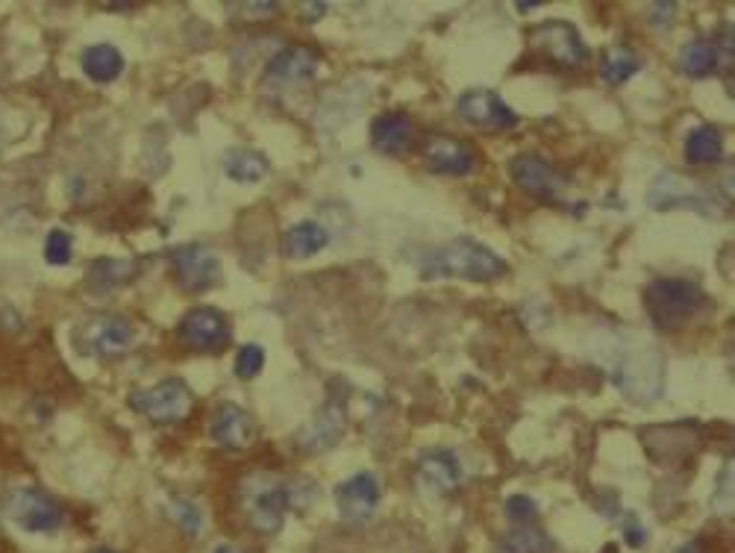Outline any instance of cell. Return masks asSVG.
Here are the masks:
<instances>
[{
	"label": "cell",
	"instance_id": "cell-1",
	"mask_svg": "<svg viewBox=\"0 0 735 553\" xmlns=\"http://www.w3.org/2000/svg\"><path fill=\"white\" fill-rule=\"evenodd\" d=\"M712 306L709 295L698 283L682 276H659L644 289V309L656 330L677 332L706 315Z\"/></svg>",
	"mask_w": 735,
	"mask_h": 553
},
{
	"label": "cell",
	"instance_id": "cell-2",
	"mask_svg": "<svg viewBox=\"0 0 735 553\" xmlns=\"http://www.w3.org/2000/svg\"><path fill=\"white\" fill-rule=\"evenodd\" d=\"M509 271L504 257L474 239H453L421 259L423 276H462L471 283H491Z\"/></svg>",
	"mask_w": 735,
	"mask_h": 553
},
{
	"label": "cell",
	"instance_id": "cell-3",
	"mask_svg": "<svg viewBox=\"0 0 735 553\" xmlns=\"http://www.w3.org/2000/svg\"><path fill=\"white\" fill-rule=\"evenodd\" d=\"M241 509L253 530L276 533L289 512L285 479H276L274 474H248L241 483Z\"/></svg>",
	"mask_w": 735,
	"mask_h": 553
},
{
	"label": "cell",
	"instance_id": "cell-4",
	"mask_svg": "<svg viewBox=\"0 0 735 553\" xmlns=\"http://www.w3.org/2000/svg\"><path fill=\"white\" fill-rule=\"evenodd\" d=\"M136 341V327L124 315H92L74 330V348L94 360H115Z\"/></svg>",
	"mask_w": 735,
	"mask_h": 553
},
{
	"label": "cell",
	"instance_id": "cell-5",
	"mask_svg": "<svg viewBox=\"0 0 735 553\" xmlns=\"http://www.w3.org/2000/svg\"><path fill=\"white\" fill-rule=\"evenodd\" d=\"M3 512L27 533H56L65 521L63 504L36 486H19L3 498Z\"/></svg>",
	"mask_w": 735,
	"mask_h": 553
},
{
	"label": "cell",
	"instance_id": "cell-6",
	"mask_svg": "<svg viewBox=\"0 0 735 553\" xmlns=\"http://www.w3.org/2000/svg\"><path fill=\"white\" fill-rule=\"evenodd\" d=\"M129 406L154 425H177V421L189 418V413L194 409V395L183 380L174 377L162 380L154 388H136L129 395Z\"/></svg>",
	"mask_w": 735,
	"mask_h": 553
},
{
	"label": "cell",
	"instance_id": "cell-7",
	"mask_svg": "<svg viewBox=\"0 0 735 553\" xmlns=\"http://www.w3.org/2000/svg\"><path fill=\"white\" fill-rule=\"evenodd\" d=\"M647 203L659 213H668V210H694V213L703 215H717V198L709 192L706 185L694 183L689 177L677 174V171H659L656 180L651 185V194H647Z\"/></svg>",
	"mask_w": 735,
	"mask_h": 553
},
{
	"label": "cell",
	"instance_id": "cell-8",
	"mask_svg": "<svg viewBox=\"0 0 735 553\" xmlns=\"http://www.w3.org/2000/svg\"><path fill=\"white\" fill-rule=\"evenodd\" d=\"M530 47L547 56L556 68H583L588 63V47L579 30L568 21H544L530 33Z\"/></svg>",
	"mask_w": 735,
	"mask_h": 553
},
{
	"label": "cell",
	"instance_id": "cell-9",
	"mask_svg": "<svg viewBox=\"0 0 735 553\" xmlns=\"http://www.w3.org/2000/svg\"><path fill=\"white\" fill-rule=\"evenodd\" d=\"M344 425H348V388H341L339 395V383L332 386V392L327 395L324 406L315 413V418L309 425L297 433V444L304 453H324L336 448L344 433Z\"/></svg>",
	"mask_w": 735,
	"mask_h": 553
},
{
	"label": "cell",
	"instance_id": "cell-10",
	"mask_svg": "<svg viewBox=\"0 0 735 553\" xmlns=\"http://www.w3.org/2000/svg\"><path fill=\"white\" fill-rule=\"evenodd\" d=\"M618 388L633 400H647L662 392V353L656 348H635L618 362Z\"/></svg>",
	"mask_w": 735,
	"mask_h": 553
},
{
	"label": "cell",
	"instance_id": "cell-11",
	"mask_svg": "<svg viewBox=\"0 0 735 553\" xmlns=\"http://www.w3.org/2000/svg\"><path fill=\"white\" fill-rule=\"evenodd\" d=\"M177 336L189 351L212 353L230 345V321L224 318L220 309L212 306H197L183 315V321L177 327Z\"/></svg>",
	"mask_w": 735,
	"mask_h": 553
},
{
	"label": "cell",
	"instance_id": "cell-12",
	"mask_svg": "<svg viewBox=\"0 0 735 553\" xmlns=\"http://www.w3.org/2000/svg\"><path fill=\"white\" fill-rule=\"evenodd\" d=\"M509 177L518 189L547 203H559V198L568 189V180L562 177V171H556L547 159L535 157V154H518L509 162Z\"/></svg>",
	"mask_w": 735,
	"mask_h": 553
},
{
	"label": "cell",
	"instance_id": "cell-13",
	"mask_svg": "<svg viewBox=\"0 0 735 553\" xmlns=\"http://www.w3.org/2000/svg\"><path fill=\"white\" fill-rule=\"evenodd\" d=\"M177 283L185 292H210L220 283V257L206 245H183L171 253Z\"/></svg>",
	"mask_w": 735,
	"mask_h": 553
},
{
	"label": "cell",
	"instance_id": "cell-14",
	"mask_svg": "<svg viewBox=\"0 0 735 553\" xmlns=\"http://www.w3.org/2000/svg\"><path fill=\"white\" fill-rule=\"evenodd\" d=\"M460 119L471 127L479 129H512L518 124V115L509 103L491 89H468L456 101Z\"/></svg>",
	"mask_w": 735,
	"mask_h": 553
},
{
	"label": "cell",
	"instance_id": "cell-15",
	"mask_svg": "<svg viewBox=\"0 0 735 553\" xmlns=\"http://www.w3.org/2000/svg\"><path fill=\"white\" fill-rule=\"evenodd\" d=\"M423 162L432 174L465 177L477 168V150L471 142H462L448 133H432L423 142Z\"/></svg>",
	"mask_w": 735,
	"mask_h": 553
},
{
	"label": "cell",
	"instance_id": "cell-16",
	"mask_svg": "<svg viewBox=\"0 0 735 553\" xmlns=\"http://www.w3.org/2000/svg\"><path fill=\"white\" fill-rule=\"evenodd\" d=\"M318 75V54L306 45L280 47L265 65L268 83L276 89H297V86L313 83Z\"/></svg>",
	"mask_w": 735,
	"mask_h": 553
},
{
	"label": "cell",
	"instance_id": "cell-17",
	"mask_svg": "<svg viewBox=\"0 0 735 553\" xmlns=\"http://www.w3.org/2000/svg\"><path fill=\"white\" fill-rule=\"evenodd\" d=\"M380 507V483L374 474H353L350 479L336 486V509L341 521L359 527L374 516Z\"/></svg>",
	"mask_w": 735,
	"mask_h": 553
},
{
	"label": "cell",
	"instance_id": "cell-18",
	"mask_svg": "<svg viewBox=\"0 0 735 553\" xmlns=\"http://www.w3.org/2000/svg\"><path fill=\"white\" fill-rule=\"evenodd\" d=\"M210 436L227 451H241V448H248L253 442L257 425H253L248 409H241L236 404H220L215 415H212Z\"/></svg>",
	"mask_w": 735,
	"mask_h": 553
},
{
	"label": "cell",
	"instance_id": "cell-19",
	"mask_svg": "<svg viewBox=\"0 0 735 553\" xmlns=\"http://www.w3.org/2000/svg\"><path fill=\"white\" fill-rule=\"evenodd\" d=\"M418 477L427 489L439 492V495H451L460 489L462 483V462L453 451L444 448H432L423 451L418 460Z\"/></svg>",
	"mask_w": 735,
	"mask_h": 553
},
{
	"label": "cell",
	"instance_id": "cell-20",
	"mask_svg": "<svg viewBox=\"0 0 735 553\" xmlns=\"http://www.w3.org/2000/svg\"><path fill=\"white\" fill-rule=\"evenodd\" d=\"M412 119L406 112H383L371 124V145L386 157H400L412 148Z\"/></svg>",
	"mask_w": 735,
	"mask_h": 553
},
{
	"label": "cell",
	"instance_id": "cell-21",
	"mask_svg": "<svg viewBox=\"0 0 735 553\" xmlns=\"http://www.w3.org/2000/svg\"><path fill=\"white\" fill-rule=\"evenodd\" d=\"M138 274H142V266H138L136 259L103 257L89 262L86 283H89V292H92V295H110L115 289L133 283Z\"/></svg>",
	"mask_w": 735,
	"mask_h": 553
},
{
	"label": "cell",
	"instance_id": "cell-22",
	"mask_svg": "<svg viewBox=\"0 0 735 553\" xmlns=\"http://www.w3.org/2000/svg\"><path fill=\"white\" fill-rule=\"evenodd\" d=\"M642 442L647 444L653 460H659L662 453H671V456H689L698 451L700 433L689 425H674V427H647L642 433Z\"/></svg>",
	"mask_w": 735,
	"mask_h": 553
},
{
	"label": "cell",
	"instance_id": "cell-23",
	"mask_svg": "<svg viewBox=\"0 0 735 553\" xmlns=\"http://www.w3.org/2000/svg\"><path fill=\"white\" fill-rule=\"evenodd\" d=\"M327 230H324L318 222H301L294 224L292 230L283 233V239H280V250H283L285 259H309L315 253H321L327 248Z\"/></svg>",
	"mask_w": 735,
	"mask_h": 553
},
{
	"label": "cell",
	"instance_id": "cell-24",
	"mask_svg": "<svg viewBox=\"0 0 735 553\" xmlns=\"http://www.w3.org/2000/svg\"><path fill=\"white\" fill-rule=\"evenodd\" d=\"M717 65H721V56H717L715 42H709V38H694L689 45L682 47L680 54V71L691 80H706L717 71Z\"/></svg>",
	"mask_w": 735,
	"mask_h": 553
},
{
	"label": "cell",
	"instance_id": "cell-25",
	"mask_svg": "<svg viewBox=\"0 0 735 553\" xmlns=\"http://www.w3.org/2000/svg\"><path fill=\"white\" fill-rule=\"evenodd\" d=\"M224 171L236 183H259L268 177V159L253 148H230L224 154Z\"/></svg>",
	"mask_w": 735,
	"mask_h": 553
},
{
	"label": "cell",
	"instance_id": "cell-26",
	"mask_svg": "<svg viewBox=\"0 0 735 553\" xmlns=\"http://www.w3.org/2000/svg\"><path fill=\"white\" fill-rule=\"evenodd\" d=\"M724 154V136L715 124H700L686 138V159L691 166H712Z\"/></svg>",
	"mask_w": 735,
	"mask_h": 553
},
{
	"label": "cell",
	"instance_id": "cell-27",
	"mask_svg": "<svg viewBox=\"0 0 735 553\" xmlns=\"http://www.w3.org/2000/svg\"><path fill=\"white\" fill-rule=\"evenodd\" d=\"M80 63H83L86 77H92L94 83H112V80H118L121 71H124V56H121L118 47L112 45L86 47V54Z\"/></svg>",
	"mask_w": 735,
	"mask_h": 553
},
{
	"label": "cell",
	"instance_id": "cell-28",
	"mask_svg": "<svg viewBox=\"0 0 735 553\" xmlns=\"http://www.w3.org/2000/svg\"><path fill=\"white\" fill-rule=\"evenodd\" d=\"M497 553H553V539L535 524H518L497 539Z\"/></svg>",
	"mask_w": 735,
	"mask_h": 553
},
{
	"label": "cell",
	"instance_id": "cell-29",
	"mask_svg": "<svg viewBox=\"0 0 735 553\" xmlns=\"http://www.w3.org/2000/svg\"><path fill=\"white\" fill-rule=\"evenodd\" d=\"M638 71H642V59H638L635 50H630V47H612V50H607L603 59H600V77H603L609 86L626 83V80L638 75Z\"/></svg>",
	"mask_w": 735,
	"mask_h": 553
},
{
	"label": "cell",
	"instance_id": "cell-30",
	"mask_svg": "<svg viewBox=\"0 0 735 553\" xmlns=\"http://www.w3.org/2000/svg\"><path fill=\"white\" fill-rule=\"evenodd\" d=\"M168 509H171V516H174V521L180 524V530H183L185 535L197 539V535L203 533V512H201V507L194 504V500L171 498Z\"/></svg>",
	"mask_w": 735,
	"mask_h": 553
},
{
	"label": "cell",
	"instance_id": "cell-31",
	"mask_svg": "<svg viewBox=\"0 0 735 553\" xmlns=\"http://www.w3.org/2000/svg\"><path fill=\"white\" fill-rule=\"evenodd\" d=\"M71 257H74L71 233H65V230H50V233H47V239H45V259H47V266L63 268V266H68V262H71Z\"/></svg>",
	"mask_w": 735,
	"mask_h": 553
},
{
	"label": "cell",
	"instance_id": "cell-32",
	"mask_svg": "<svg viewBox=\"0 0 735 553\" xmlns=\"http://www.w3.org/2000/svg\"><path fill=\"white\" fill-rule=\"evenodd\" d=\"M265 365V351L259 348V345H245L236 357V374L241 380H253Z\"/></svg>",
	"mask_w": 735,
	"mask_h": 553
},
{
	"label": "cell",
	"instance_id": "cell-33",
	"mask_svg": "<svg viewBox=\"0 0 735 553\" xmlns=\"http://www.w3.org/2000/svg\"><path fill=\"white\" fill-rule=\"evenodd\" d=\"M506 518L514 521V524H533L535 518H539V507H535V500L530 495H512V498L506 500Z\"/></svg>",
	"mask_w": 735,
	"mask_h": 553
},
{
	"label": "cell",
	"instance_id": "cell-34",
	"mask_svg": "<svg viewBox=\"0 0 735 553\" xmlns=\"http://www.w3.org/2000/svg\"><path fill=\"white\" fill-rule=\"evenodd\" d=\"M621 535H624V542L630 544V548H644V542H647V530H644V524L638 521L635 512H626V516L621 518Z\"/></svg>",
	"mask_w": 735,
	"mask_h": 553
},
{
	"label": "cell",
	"instance_id": "cell-35",
	"mask_svg": "<svg viewBox=\"0 0 735 553\" xmlns=\"http://www.w3.org/2000/svg\"><path fill=\"white\" fill-rule=\"evenodd\" d=\"M674 15H677V3H653L651 7V21L662 30L671 24Z\"/></svg>",
	"mask_w": 735,
	"mask_h": 553
},
{
	"label": "cell",
	"instance_id": "cell-36",
	"mask_svg": "<svg viewBox=\"0 0 735 553\" xmlns=\"http://www.w3.org/2000/svg\"><path fill=\"white\" fill-rule=\"evenodd\" d=\"M280 3H245V15H274Z\"/></svg>",
	"mask_w": 735,
	"mask_h": 553
},
{
	"label": "cell",
	"instance_id": "cell-37",
	"mask_svg": "<svg viewBox=\"0 0 735 553\" xmlns=\"http://www.w3.org/2000/svg\"><path fill=\"white\" fill-rule=\"evenodd\" d=\"M327 12V3H304L306 21H318Z\"/></svg>",
	"mask_w": 735,
	"mask_h": 553
},
{
	"label": "cell",
	"instance_id": "cell-38",
	"mask_svg": "<svg viewBox=\"0 0 735 553\" xmlns=\"http://www.w3.org/2000/svg\"><path fill=\"white\" fill-rule=\"evenodd\" d=\"M518 7V12H533L539 10V7H544L542 0H521V3H514Z\"/></svg>",
	"mask_w": 735,
	"mask_h": 553
},
{
	"label": "cell",
	"instance_id": "cell-39",
	"mask_svg": "<svg viewBox=\"0 0 735 553\" xmlns=\"http://www.w3.org/2000/svg\"><path fill=\"white\" fill-rule=\"evenodd\" d=\"M677 553H703V548H700V542H689V544H682Z\"/></svg>",
	"mask_w": 735,
	"mask_h": 553
},
{
	"label": "cell",
	"instance_id": "cell-40",
	"mask_svg": "<svg viewBox=\"0 0 735 553\" xmlns=\"http://www.w3.org/2000/svg\"><path fill=\"white\" fill-rule=\"evenodd\" d=\"M212 553H241L239 548H233V544H218Z\"/></svg>",
	"mask_w": 735,
	"mask_h": 553
},
{
	"label": "cell",
	"instance_id": "cell-41",
	"mask_svg": "<svg viewBox=\"0 0 735 553\" xmlns=\"http://www.w3.org/2000/svg\"><path fill=\"white\" fill-rule=\"evenodd\" d=\"M89 553H118V551H112V548H92Z\"/></svg>",
	"mask_w": 735,
	"mask_h": 553
}]
</instances>
